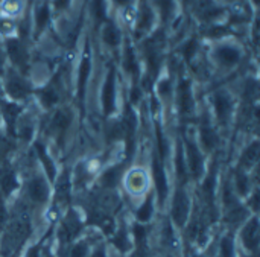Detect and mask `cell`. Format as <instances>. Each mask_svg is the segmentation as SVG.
<instances>
[{
  "mask_svg": "<svg viewBox=\"0 0 260 257\" xmlns=\"http://www.w3.org/2000/svg\"><path fill=\"white\" fill-rule=\"evenodd\" d=\"M125 257H154V253L151 247H133Z\"/></svg>",
  "mask_w": 260,
  "mask_h": 257,
  "instance_id": "ffe728a7",
  "label": "cell"
},
{
  "mask_svg": "<svg viewBox=\"0 0 260 257\" xmlns=\"http://www.w3.org/2000/svg\"><path fill=\"white\" fill-rule=\"evenodd\" d=\"M6 53L9 56V59L12 61V64L21 70L26 67L27 64V50L23 46V43L17 38H8L6 40Z\"/></svg>",
  "mask_w": 260,
  "mask_h": 257,
  "instance_id": "8fae6325",
  "label": "cell"
},
{
  "mask_svg": "<svg viewBox=\"0 0 260 257\" xmlns=\"http://www.w3.org/2000/svg\"><path fill=\"white\" fill-rule=\"evenodd\" d=\"M239 257H254V256H250V254H239Z\"/></svg>",
  "mask_w": 260,
  "mask_h": 257,
  "instance_id": "603a6c76",
  "label": "cell"
},
{
  "mask_svg": "<svg viewBox=\"0 0 260 257\" xmlns=\"http://www.w3.org/2000/svg\"><path fill=\"white\" fill-rule=\"evenodd\" d=\"M128 201L133 206H137L148 194L152 192V175L151 168L146 163H134L125 168L120 186Z\"/></svg>",
  "mask_w": 260,
  "mask_h": 257,
  "instance_id": "6da1fadb",
  "label": "cell"
},
{
  "mask_svg": "<svg viewBox=\"0 0 260 257\" xmlns=\"http://www.w3.org/2000/svg\"><path fill=\"white\" fill-rule=\"evenodd\" d=\"M101 114H104L107 119H113L119 114V94H117V84H116V73L111 69L101 87Z\"/></svg>",
  "mask_w": 260,
  "mask_h": 257,
  "instance_id": "8992f818",
  "label": "cell"
},
{
  "mask_svg": "<svg viewBox=\"0 0 260 257\" xmlns=\"http://www.w3.org/2000/svg\"><path fill=\"white\" fill-rule=\"evenodd\" d=\"M90 9L93 17L99 21V23H105V0H91L90 3Z\"/></svg>",
  "mask_w": 260,
  "mask_h": 257,
  "instance_id": "ac0fdd59",
  "label": "cell"
},
{
  "mask_svg": "<svg viewBox=\"0 0 260 257\" xmlns=\"http://www.w3.org/2000/svg\"><path fill=\"white\" fill-rule=\"evenodd\" d=\"M90 75H91V55L87 50L81 58V62L78 66V73H76V93L79 99H84Z\"/></svg>",
  "mask_w": 260,
  "mask_h": 257,
  "instance_id": "30bf717a",
  "label": "cell"
},
{
  "mask_svg": "<svg viewBox=\"0 0 260 257\" xmlns=\"http://www.w3.org/2000/svg\"><path fill=\"white\" fill-rule=\"evenodd\" d=\"M209 114L215 125L219 128L221 133L230 130V126L236 122L239 111L236 96L229 91L227 88H219L213 91L209 98Z\"/></svg>",
  "mask_w": 260,
  "mask_h": 257,
  "instance_id": "3957f363",
  "label": "cell"
},
{
  "mask_svg": "<svg viewBox=\"0 0 260 257\" xmlns=\"http://www.w3.org/2000/svg\"><path fill=\"white\" fill-rule=\"evenodd\" d=\"M157 12L148 0H142L139 9L136 11V30L139 35H148L155 26Z\"/></svg>",
  "mask_w": 260,
  "mask_h": 257,
  "instance_id": "ba28073f",
  "label": "cell"
},
{
  "mask_svg": "<svg viewBox=\"0 0 260 257\" xmlns=\"http://www.w3.org/2000/svg\"><path fill=\"white\" fill-rule=\"evenodd\" d=\"M177 0H154V9L160 14V17L168 21L175 15Z\"/></svg>",
  "mask_w": 260,
  "mask_h": 257,
  "instance_id": "2e32d148",
  "label": "cell"
},
{
  "mask_svg": "<svg viewBox=\"0 0 260 257\" xmlns=\"http://www.w3.org/2000/svg\"><path fill=\"white\" fill-rule=\"evenodd\" d=\"M157 212H158V206H157V200H155V195H154V190H152L137 206H134V209H133L134 222L149 226L154 221Z\"/></svg>",
  "mask_w": 260,
  "mask_h": 257,
  "instance_id": "9c48e42d",
  "label": "cell"
},
{
  "mask_svg": "<svg viewBox=\"0 0 260 257\" xmlns=\"http://www.w3.org/2000/svg\"><path fill=\"white\" fill-rule=\"evenodd\" d=\"M122 66H123V72H125L129 78H139V73H140L139 58H137L136 50L133 49L131 44H126V46H125Z\"/></svg>",
  "mask_w": 260,
  "mask_h": 257,
  "instance_id": "4fadbf2b",
  "label": "cell"
},
{
  "mask_svg": "<svg viewBox=\"0 0 260 257\" xmlns=\"http://www.w3.org/2000/svg\"><path fill=\"white\" fill-rule=\"evenodd\" d=\"M2 93L8 101L23 104L32 96V84L18 70L9 69L5 72L3 82H0Z\"/></svg>",
  "mask_w": 260,
  "mask_h": 257,
  "instance_id": "277c9868",
  "label": "cell"
},
{
  "mask_svg": "<svg viewBox=\"0 0 260 257\" xmlns=\"http://www.w3.org/2000/svg\"><path fill=\"white\" fill-rule=\"evenodd\" d=\"M216 257H239V247L236 242V235L225 230L224 235L215 245Z\"/></svg>",
  "mask_w": 260,
  "mask_h": 257,
  "instance_id": "7c38bea8",
  "label": "cell"
},
{
  "mask_svg": "<svg viewBox=\"0 0 260 257\" xmlns=\"http://www.w3.org/2000/svg\"><path fill=\"white\" fill-rule=\"evenodd\" d=\"M198 50H200V47H198V41H197L195 38H190V40L184 44V47H183L184 59H186L187 62H192V61L197 58Z\"/></svg>",
  "mask_w": 260,
  "mask_h": 257,
  "instance_id": "d6986e66",
  "label": "cell"
},
{
  "mask_svg": "<svg viewBox=\"0 0 260 257\" xmlns=\"http://www.w3.org/2000/svg\"><path fill=\"white\" fill-rule=\"evenodd\" d=\"M69 5H70V0H53V6H55L58 11H62V9H66Z\"/></svg>",
  "mask_w": 260,
  "mask_h": 257,
  "instance_id": "44dd1931",
  "label": "cell"
},
{
  "mask_svg": "<svg viewBox=\"0 0 260 257\" xmlns=\"http://www.w3.org/2000/svg\"><path fill=\"white\" fill-rule=\"evenodd\" d=\"M113 2H114L117 6H120V8H125V6H129L133 0H113Z\"/></svg>",
  "mask_w": 260,
  "mask_h": 257,
  "instance_id": "7402d4cb",
  "label": "cell"
},
{
  "mask_svg": "<svg viewBox=\"0 0 260 257\" xmlns=\"http://www.w3.org/2000/svg\"><path fill=\"white\" fill-rule=\"evenodd\" d=\"M0 9H2V14L6 15V18H12V17H17L23 11V3L21 0H2Z\"/></svg>",
  "mask_w": 260,
  "mask_h": 257,
  "instance_id": "e0dca14e",
  "label": "cell"
},
{
  "mask_svg": "<svg viewBox=\"0 0 260 257\" xmlns=\"http://www.w3.org/2000/svg\"><path fill=\"white\" fill-rule=\"evenodd\" d=\"M242 59V50L238 44L230 41H222L213 49V61L222 70L235 69Z\"/></svg>",
  "mask_w": 260,
  "mask_h": 257,
  "instance_id": "52a82bcc",
  "label": "cell"
},
{
  "mask_svg": "<svg viewBox=\"0 0 260 257\" xmlns=\"http://www.w3.org/2000/svg\"><path fill=\"white\" fill-rule=\"evenodd\" d=\"M259 216L251 215L239 229L236 235V242L242 254L256 256L259 250Z\"/></svg>",
  "mask_w": 260,
  "mask_h": 257,
  "instance_id": "5b68a950",
  "label": "cell"
},
{
  "mask_svg": "<svg viewBox=\"0 0 260 257\" xmlns=\"http://www.w3.org/2000/svg\"><path fill=\"white\" fill-rule=\"evenodd\" d=\"M49 20H50V8H49V5L46 2L38 3L35 11H34V27H35L37 34L44 30Z\"/></svg>",
  "mask_w": 260,
  "mask_h": 257,
  "instance_id": "9a60e30c",
  "label": "cell"
},
{
  "mask_svg": "<svg viewBox=\"0 0 260 257\" xmlns=\"http://www.w3.org/2000/svg\"><path fill=\"white\" fill-rule=\"evenodd\" d=\"M195 195L190 190V184H172L169 198H168V219L178 230L183 232L193 212Z\"/></svg>",
  "mask_w": 260,
  "mask_h": 257,
  "instance_id": "7a4b0ae2",
  "label": "cell"
},
{
  "mask_svg": "<svg viewBox=\"0 0 260 257\" xmlns=\"http://www.w3.org/2000/svg\"><path fill=\"white\" fill-rule=\"evenodd\" d=\"M101 38L104 41L105 46L108 47H117L122 41V35H120V30L116 24L113 23H104L102 29H101Z\"/></svg>",
  "mask_w": 260,
  "mask_h": 257,
  "instance_id": "5bb4252c",
  "label": "cell"
}]
</instances>
